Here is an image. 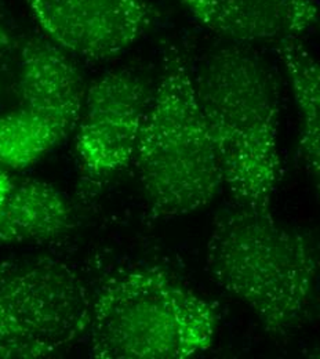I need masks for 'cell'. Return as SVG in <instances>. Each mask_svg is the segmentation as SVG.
Here are the masks:
<instances>
[{
  "label": "cell",
  "mask_w": 320,
  "mask_h": 359,
  "mask_svg": "<svg viewBox=\"0 0 320 359\" xmlns=\"http://www.w3.org/2000/svg\"><path fill=\"white\" fill-rule=\"evenodd\" d=\"M207 29L239 43L295 39L319 15L312 0H181Z\"/></svg>",
  "instance_id": "cell-9"
},
{
  "label": "cell",
  "mask_w": 320,
  "mask_h": 359,
  "mask_svg": "<svg viewBox=\"0 0 320 359\" xmlns=\"http://www.w3.org/2000/svg\"><path fill=\"white\" fill-rule=\"evenodd\" d=\"M218 307L158 267L113 275L92 299L90 355L97 359H186L209 350Z\"/></svg>",
  "instance_id": "cell-4"
},
{
  "label": "cell",
  "mask_w": 320,
  "mask_h": 359,
  "mask_svg": "<svg viewBox=\"0 0 320 359\" xmlns=\"http://www.w3.org/2000/svg\"><path fill=\"white\" fill-rule=\"evenodd\" d=\"M92 297L68 264L50 257L0 263V359H39L89 330Z\"/></svg>",
  "instance_id": "cell-5"
},
{
  "label": "cell",
  "mask_w": 320,
  "mask_h": 359,
  "mask_svg": "<svg viewBox=\"0 0 320 359\" xmlns=\"http://www.w3.org/2000/svg\"><path fill=\"white\" fill-rule=\"evenodd\" d=\"M312 358H319L320 359V343L314 348V351L309 354Z\"/></svg>",
  "instance_id": "cell-15"
},
{
  "label": "cell",
  "mask_w": 320,
  "mask_h": 359,
  "mask_svg": "<svg viewBox=\"0 0 320 359\" xmlns=\"http://www.w3.org/2000/svg\"><path fill=\"white\" fill-rule=\"evenodd\" d=\"M20 108L46 119L68 138L79 123L86 90L68 53L48 39L29 38L20 50Z\"/></svg>",
  "instance_id": "cell-8"
},
{
  "label": "cell",
  "mask_w": 320,
  "mask_h": 359,
  "mask_svg": "<svg viewBox=\"0 0 320 359\" xmlns=\"http://www.w3.org/2000/svg\"><path fill=\"white\" fill-rule=\"evenodd\" d=\"M14 46L15 42L13 38V32L3 13V8L0 7V83L6 72L8 71L11 57L14 54Z\"/></svg>",
  "instance_id": "cell-13"
},
{
  "label": "cell",
  "mask_w": 320,
  "mask_h": 359,
  "mask_svg": "<svg viewBox=\"0 0 320 359\" xmlns=\"http://www.w3.org/2000/svg\"><path fill=\"white\" fill-rule=\"evenodd\" d=\"M300 116L298 158L320 198V62L295 39L276 46Z\"/></svg>",
  "instance_id": "cell-11"
},
{
  "label": "cell",
  "mask_w": 320,
  "mask_h": 359,
  "mask_svg": "<svg viewBox=\"0 0 320 359\" xmlns=\"http://www.w3.org/2000/svg\"><path fill=\"white\" fill-rule=\"evenodd\" d=\"M152 91L133 71L102 75L86 91L76 154L92 179H104L134 161Z\"/></svg>",
  "instance_id": "cell-6"
},
{
  "label": "cell",
  "mask_w": 320,
  "mask_h": 359,
  "mask_svg": "<svg viewBox=\"0 0 320 359\" xmlns=\"http://www.w3.org/2000/svg\"><path fill=\"white\" fill-rule=\"evenodd\" d=\"M206 267L268 334L284 339L304 320L319 262L305 233L276 222L272 213L235 205L213 220Z\"/></svg>",
  "instance_id": "cell-2"
},
{
  "label": "cell",
  "mask_w": 320,
  "mask_h": 359,
  "mask_svg": "<svg viewBox=\"0 0 320 359\" xmlns=\"http://www.w3.org/2000/svg\"><path fill=\"white\" fill-rule=\"evenodd\" d=\"M134 162L155 219L203 209L224 188L220 156L196 97L192 71L176 46L165 53Z\"/></svg>",
  "instance_id": "cell-3"
},
{
  "label": "cell",
  "mask_w": 320,
  "mask_h": 359,
  "mask_svg": "<svg viewBox=\"0 0 320 359\" xmlns=\"http://www.w3.org/2000/svg\"><path fill=\"white\" fill-rule=\"evenodd\" d=\"M65 140L53 123L20 107L0 115V163L8 170L32 166Z\"/></svg>",
  "instance_id": "cell-12"
},
{
  "label": "cell",
  "mask_w": 320,
  "mask_h": 359,
  "mask_svg": "<svg viewBox=\"0 0 320 359\" xmlns=\"http://www.w3.org/2000/svg\"><path fill=\"white\" fill-rule=\"evenodd\" d=\"M15 185V180L11 177L10 170L0 163V205L10 195Z\"/></svg>",
  "instance_id": "cell-14"
},
{
  "label": "cell",
  "mask_w": 320,
  "mask_h": 359,
  "mask_svg": "<svg viewBox=\"0 0 320 359\" xmlns=\"http://www.w3.org/2000/svg\"><path fill=\"white\" fill-rule=\"evenodd\" d=\"M47 39L69 54L111 58L151 28L146 0H28Z\"/></svg>",
  "instance_id": "cell-7"
},
{
  "label": "cell",
  "mask_w": 320,
  "mask_h": 359,
  "mask_svg": "<svg viewBox=\"0 0 320 359\" xmlns=\"http://www.w3.org/2000/svg\"><path fill=\"white\" fill-rule=\"evenodd\" d=\"M192 76L233 205L271 213L281 176L274 74L256 53L227 46L210 53Z\"/></svg>",
  "instance_id": "cell-1"
},
{
  "label": "cell",
  "mask_w": 320,
  "mask_h": 359,
  "mask_svg": "<svg viewBox=\"0 0 320 359\" xmlns=\"http://www.w3.org/2000/svg\"><path fill=\"white\" fill-rule=\"evenodd\" d=\"M74 222L72 206L55 187L38 180L15 181L0 205V245L54 239Z\"/></svg>",
  "instance_id": "cell-10"
}]
</instances>
